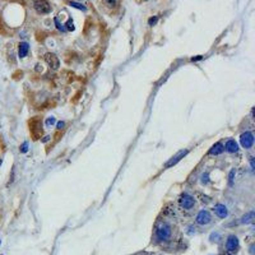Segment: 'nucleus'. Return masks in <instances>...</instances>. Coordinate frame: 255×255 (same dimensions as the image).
Here are the masks:
<instances>
[{"mask_svg": "<svg viewBox=\"0 0 255 255\" xmlns=\"http://www.w3.org/2000/svg\"><path fill=\"white\" fill-rule=\"evenodd\" d=\"M33 8L38 14H47L51 12V5L47 0H33Z\"/></svg>", "mask_w": 255, "mask_h": 255, "instance_id": "f257e3e1", "label": "nucleus"}, {"mask_svg": "<svg viewBox=\"0 0 255 255\" xmlns=\"http://www.w3.org/2000/svg\"><path fill=\"white\" fill-rule=\"evenodd\" d=\"M157 239L161 240V241H166L167 239H170L171 236V227L167 225V223H162L158 228H157Z\"/></svg>", "mask_w": 255, "mask_h": 255, "instance_id": "f03ea898", "label": "nucleus"}, {"mask_svg": "<svg viewBox=\"0 0 255 255\" xmlns=\"http://www.w3.org/2000/svg\"><path fill=\"white\" fill-rule=\"evenodd\" d=\"M240 143H241V145H242L244 148H246V149L251 148L253 144H254V135H253V133H251V131L242 133V134L240 135Z\"/></svg>", "mask_w": 255, "mask_h": 255, "instance_id": "7ed1b4c3", "label": "nucleus"}, {"mask_svg": "<svg viewBox=\"0 0 255 255\" xmlns=\"http://www.w3.org/2000/svg\"><path fill=\"white\" fill-rule=\"evenodd\" d=\"M195 221H197L198 225H202V226L208 225V223H211V221H212V216L208 211H200L197 214Z\"/></svg>", "mask_w": 255, "mask_h": 255, "instance_id": "20e7f679", "label": "nucleus"}, {"mask_svg": "<svg viewBox=\"0 0 255 255\" xmlns=\"http://www.w3.org/2000/svg\"><path fill=\"white\" fill-rule=\"evenodd\" d=\"M45 61L47 63V65L52 68L54 70H56V69L60 66V61H59V58L56 56L55 54H51V52H47L46 55H45Z\"/></svg>", "mask_w": 255, "mask_h": 255, "instance_id": "39448f33", "label": "nucleus"}, {"mask_svg": "<svg viewBox=\"0 0 255 255\" xmlns=\"http://www.w3.org/2000/svg\"><path fill=\"white\" fill-rule=\"evenodd\" d=\"M195 204V199L189 194H184L180 198V205L184 209H191Z\"/></svg>", "mask_w": 255, "mask_h": 255, "instance_id": "423d86ee", "label": "nucleus"}, {"mask_svg": "<svg viewBox=\"0 0 255 255\" xmlns=\"http://www.w3.org/2000/svg\"><path fill=\"white\" fill-rule=\"evenodd\" d=\"M188 153H189V149H185V151H180V152L177 153L176 156H174V157H172V158H171L170 161H167V162H166V165H165V167H166V169H169V167H172L174 165H176L177 162H180V161L183 159L184 157L188 155Z\"/></svg>", "mask_w": 255, "mask_h": 255, "instance_id": "0eeeda50", "label": "nucleus"}, {"mask_svg": "<svg viewBox=\"0 0 255 255\" xmlns=\"http://www.w3.org/2000/svg\"><path fill=\"white\" fill-rule=\"evenodd\" d=\"M226 247H227V250H228L230 253L236 251L237 249H239V239H237L236 236L231 235L226 241Z\"/></svg>", "mask_w": 255, "mask_h": 255, "instance_id": "6e6552de", "label": "nucleus"}, {"mask_svg": "<svg viewBox=\"0 0 255 255\" xmlns=\"http://www.w3.org/2000/svg\"><path fill=\"white\" fill-rule=\"evenodd\" d=\"M213 212L219 218H226L227 214H228V211H227V207L225 204H216L214 208H213Z\"/></svg>", "mask_w": 255, "mask_h": 255, "instance_id": "1a4fd4ad", "label": "nucleus"}, {"mask_svg": "<svg viewBox=\"0 0 255 255\" xmlns=\"http://www.w3.org/2000/svg\"><path fill=\"white\" fill-rule=\"evenodd\" d=\"M223 147H225L226 152H228V153H236L239 151V145H237V143L233 139H228Z\"/></svg>", "mask_w": 255, "mask_h": 255, "instance_id": "9d476101", "label": "nucleus"}, {"mask_svg": "<svg viewBox=\"0 0 255 255\" xmlns=\"http://www.w3.org/2000/svg\"><path fill=\"white\" fill-rule=\"evenodd\" d=\"M223 151H225V147H223L222 143H216V144L213 145L211 149H209L208 155H214V156H217V155H221Z\"/></svg>", "mask_w": 255, "mask_h": 255, "instance_id": "9b49d317", "label": "nucleus"}, {"mask_svg": "<svg viewBox=\"0 0 255 255\" xmlns=\"http://www.w3.org/2000/svg\"><path fill=\"white\" fill-rule=\"evenodd\" d=\"M30 51V45L27 42H20L19 44V47H18V55L19 58H26L27 54H28Z\"/></svg>", "mask_w": 255, "mask_h": 255, "instance_id": "f8f14e48", "label": "nucleus"}, {"mask_svg": "<svg viewBox=\"0 0 255 255\" xmlns=\"http://www.w3.org/2000/svg\"><path fill=\"white\" fill-rule=\"evenodd\" d=\"M254 211H251L249 213H246L245 216H244L242 218H241V223H245V225H247V223H251L254 221Z\"/></svg>", "mask_w": 255, "mask_h": 255, "instance_id": "ddd939ff", "label": "nucleus"}, {"mask_svg": "<svg viewBox=\"0 0 255 255\" xmlns=\"http://www.w3.org/2000/svg\"><path fill=\"white\" fill-rule=\"evenodd\" d=\"M69 5L73 6V8H75V9L83 10V12H86V10H87V8H86L84 5H82L80 3H77V1H70V3H69Z\"/></svg>", "mask_w": 255, "mask_h": 255, "instance_id": "4468645a", "label": "nucleus"}, {"mask_svg": "<svg viewBox=\"0 0 255 255\" xmlns=\"http://www.w3.org/2000/svg\"><path fill=\"white\" fill-rule=\"evenodd\" d=\"M54 22H55V24H56V28H58L59 31H61V32H66V30H65L64 24H61L60 22H59L58 17H55V18H54Z\"/></svg>", "mask_w": 255, "mask_h": 255, "instance_id": "2eb2a0df", "label": "nucleus"}, {"mask_svg": "<svg viewBox=\"0 0 255 255\" xmlns=\"http://www.w3.org/2000/svg\"><path fill=\"white\" fill-rule=\"evenodd\" d=\"M64 27L66 31H74V23H73L72 19H68V22L64 24Z\"/></svg>", "mask_w": 255, "mask_h": 255, "instance_id": "dca6fc26", "label": "nucleus"}, {"mask_svg": "<svg viewBox=\"0 0 255 255\" xmlns=\"http://www.w3.org/2000/svg\"><path fill=\"white\" fill-rule=\"evenodd\" d=\"M157 22H158V17H157V15L151 17V18L148 19V24H149V26H155Z\"/></svg>", "mask_w": 255, "mask_h": 255, "instance_id": "f3484780", "label": "nucleus"}, {"mask_svg": "<svg viewBox=\"0 0 255 255\" xmlns=\"http://www.w3.org/2000/svg\"><path fill=\"white\" fill-rule=\"evenodd\" d=\"M55 123H56V120H55V117L50 116V117H47V120H46V126H48V128H50L51 125H54Z\"/></svg>", "mask_w": 255, "mask_h": 255, "instance_id": "a211bd4d", "label": "nucleus"}, {"mask_svg": "<svg viewBox=\"0 0 255 255\" xmlns=\"http://www.w3.org/2000/svg\"><path fill=\"white\" fill-rule=\"evenodd\" d=\"M19 151L22 152V153H26L27 151H28V142H24L22 145H20V148H19Z\"/></svg>", "mask_w": 255, "mask_h": 255, "instance_id": "6ab92c4d", "label": "nucleus"}, {"mask_svg": "<svg viewBox=\"0 0 255 255\" xmlns=\"http://www.w3.org/2000/svg\"><path fill=\"white\" fill-rule=\"evenodd\" d=\"M105 1H106L110 6H115V5L117 4V0H105Z\"/></svg>", "mask_w": 255, "mask_h": 255, "instance_id": "aec40b11", "label": "nucleus"}, {"mask_svg": "<svg viewBox=\"0 0 255 255\" xmlns=\"http://www.w3.org/2000/svg\"><path fill=\"white\" fill-rule=\"evenodd\" d=\"M236 174V171L235 170H232L231 172H230V185H232V183H233V175Z\"/></svg>", "mask_w": 255, "mask_h": 255, "instance_id": "412c9836", "label": "nucleus"}, {"mask_svg": "<svg viewBox=\"0 0 255 255\" xmlns=\"http://www.w3.org/2000/svg\"><path fill=\"white\" fill-rule=\"evenodd\" d=\"M202 183H203V184H207V183H208V174H207V172H205L204 175L202 176Z\"/></svg>", "mask_w": 255, "mask_h": 255, "instance_id": "4be33fe9", "label": "nucleus"}, {"mask_svg": "<svg viewBox=\"0 0 255 255\" xmlns=\"http://www.w3.org/2000/svg\"><path fill=\"white\" fill-rule=\"evenodd\" d=\"M64 126H65V123H64V121H59V123L56 124V128L59 129V130H61V129L64 128Z\"/></svg>", "mask_w": 255, "mask_h": 255, "instance_id": "5701e85b", "label": "nucleus"}, {"mask_svg": "<svg viewBox=\"0 0 255 255\" xmlns=\"http://www.w3.org/2000/svg\"><path fill=\"white\" fill-rule=\"evenodd\" d=\"M50 139H51V137H50V135H46V137H45V138H42V139H41V142H42V143H46V142H48V140H50Z\"/></svg>", "mask_w": 255, "mask_h": 255, "instance_id": "b1692460", "label": "nucleus"}, {"mask_svg": "<svg viewBox=\"0 0 255 255\" xmlns=\"http://www.w3.org/2000/svg\"><path fill=\"white\" fill-rule=\"evenodd\" d=\"M202 59H203V56L199 55V56H197V58H191V61H198V60H202Z\"/></svg>", "mask_w": 255, "mask_h": 255, "instance_id": "393cba45", "label": "nucleus"}, {"mask_svg": "<svg viewBox=\"0 0 255 255\" xmlns=\"http://www.w3.org/2000/svg\"><path fill=\"white\" fill-rule=\"evenodd\" d=\"M250 165H251V170H254V158L251 157V159H250Z\"/></svg>", "mask_w": 255, "mask_h": 255, "instance_id": "a878e982", "label": "nucleus"}, {"mask_svg": "<svg viewBox=\"0 0 255 255\" xmlns=\"http://www.w3.org/2000/svg\"><path fill=\"white\" fill-rule=\"evenodd\" d=\"M250 254H254V245L250 246Z\"/></svg>", "mask_w": 255, "mask_h": 255, "instance_id": "bb28decb", "label": "nucleus"}, {"mask_svg": "<svg viewBox=\"0 0 255 255\" xmlns=\"http://www.w3.org/2000/svg\"><path fill=\"white\" fill-rule=\"evenodd\" d=\"M227 255H232V254H227Z\"/></svg>", "mask_w": 255, "mask_h": 255, "instance_id": "cd10ccee", "label": "nucleus"}, {"mask_svg": "<svg viewBox=\"0 0 255 255\" xmlns=\"http://www.w3.org/2000/svg\"><path fill=\"white\" fill-rule=\"evenodd\" d=\"M0 244H1V241H0Z\"/></svg>", "mask_w": 255, "mask_h": 255, "instance_id": "c85d7f7f", "label": "nucleus"}]
</instances>
